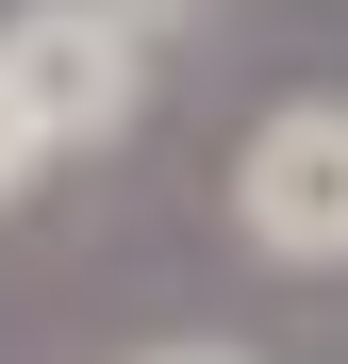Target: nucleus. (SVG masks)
Wrapping results in <instances>:
<instances>
[{
  "mask_svg": "<svg viewBox=\"0 0 348 364\" xmlns=\"http://www.w3.org/2000/svg\"><path fill=\"white\" fill-rule=\"evenodd\" d=\"M149 0H17L0 17V83H17V116L50 133V166L67 149H116L149 116Z\"/></svg>",
  "mask_w": 348,
  "mask_h": 364,
  "instance_id": "1",
  "label": "nucleus"
},
{
  "mask_svg": "<svg viewBox=\"0 0 348 364\" xmlns=\"http://www.w3.org/2000/svg\"><path fill=\"white\" fill-rule=\"evenodd\" d=\"M232 232L265 265L332 282L348 265V100H265L249 149H232Z\"/></svg>",
  "mask_w": 348,
  "mask_h": 364,
  "instance_id": "2",
  "label": "nucleus"
},
{
  "mask_svg": "<svg viewBox=\"0 0 348 364\" xmlns=\"http://www.w3.org/2000/svg\"><path fill=\"white\" fill-rule=\"evenodd\" d=\"M33 182H50V133H33V116H17V83H0V215H17Z\"/></svg>",
  "mask_w": 348,
  "mask_h": 364,
  "instance_id": "3",
  "label": "nucleus"
},
{
  "mask_svg": "<svg viewBox=\"0 0 348 364\" xmlns=\"http://www.w3.org/2000/svg\"><path fill=\"white\" fill-rule=\"evenodd\" d=\"M149 364H249V348H149Z\"/></svg>",
  "mask_w": 348,
  "mask_h": 364,
  "instance_id": "4",
  "label": "nucleus"
}]
</instances>
